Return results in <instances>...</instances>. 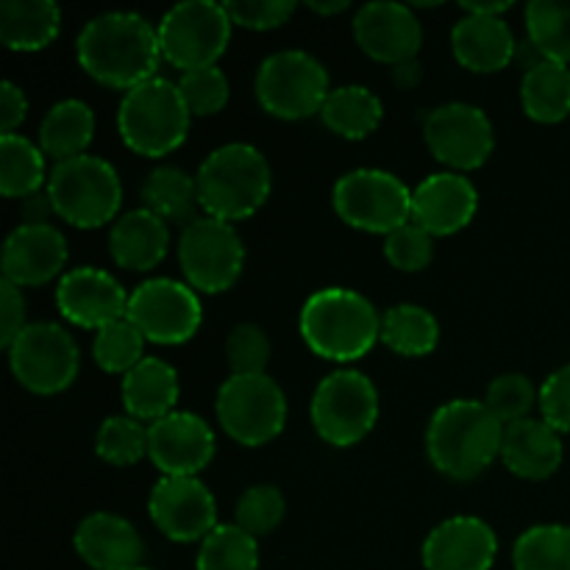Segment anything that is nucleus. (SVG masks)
<instances>
[{
	"instance_id": "28",
	"label": "nucleus",
	"mask_w": 570,
	"mask_h": 570,
	"mask_svg": "<svg viewBox=\"0 0 570 570\" xmlns=\"http://www.w3.org/2000/svg\"><path fill=\"white\" fill-rule=\"evenodd\" d=\"M61 31V9L50 0L0 3V42L17 53L45 50Z\"/></svg>"
},
{
	"instance_id": "31",
	"label": "nucleus",
	"mask_w": 570,
	"mask_h": 570,
	"mask_svg": "<svg viewBox=\"0 0 570 570\" xmlns=\"http://www.w3.org/2000/svg\"><path fill=\"white\" fill-rule=\"evenodd\" d=\"M521 104L529 120L554 126L570 115V67L560 61H540L523 72Z\"/></svg>"
},
{
	"instance_id": "26",
	"label": "nucleus",
	"mask_w": 570,
	"mask_h": 570,
	"mask_svg": "<svg viewBox=\"0 0 570 570\" xmlns=\"http://www.w3.org/2000/svg\"><path fill=\"white\" fill-rule=\"evenodd\" d=\"M170 250V228L159 215L142 209L126 212L111 223L109 254L117 267L134 273H148L161 265Z\"/></svg>"
},
{
	"instance_id": "24",
	"label": "nucleus",
	"mask_w": 570,
	"mask_h": 570,
	"mask_svg": "<svg viewBox=\"0 0 570 570\" xmlns=\"http://www.w3.org/2000/svg\"><path fill=\"white\" fill-rule=\"evenodd\" d=\"M562 456H566L562 434L551 429L543 417H523V421L504 426L501 462L515 476L543 482L560 471Z\"/></svg>"
},
{
	"instance_id": "41",
	"label": "nucleus",
	"mask_w": 570,
	"mask_h": 570,
	"mask_svg": "<svg viewBox=\"0 0 570 570\" xmlns=\"http://www.w3.org/2000/svg\"><path fill=\"white\" fill-rule=\"evenodd\" d=\"M538 401L540 390H534L532 379L523 376V373H504V376L493 379L488 387V395H484V404L490 406V412L504 426L523 421V417H532V410Z\"/></svg>"
},
{
	"instance_id": "51",
	"label": "nucleus",
	"mask_w": 570,
	"mask_h": 570,
	"mask_svg": "<svg viewBox=\"0 0 570 570\" xmlns=\"http://www.w3.org/2000/svg\"><path fill=\"white\" fill-rule=\"evenodd\" d=\"M306 9L315 11V14L328 17V14H340V11H345L348 9V3H345V0H326V3H323V0H309Z\"/></svg>"
},
{
	"instance_id": "44",
	"label": "nucleus",
	"mask_w": 570,
	"mask_h": 570,
	"mask_svg": "<svg viewBox=\"0 0 570 570\" xmlns=\"http://www.w3.org/2000/svg\"><path fill=\"white\" fill-rule=\"evenodd\" d=\"M384 256L395 271L421 273L434 259V237L417 223H406L384 237Z\"/></svg>"
},
{
	"instance_id": "1",
	"label": "nucleus",
	"mask_w": 570,
	"mask_h": 570,
	"mask_svg": "<svg viewBox=\"0 0 570 570\" xmlns=\"http://www.w3.org/2000/svg\"><path fill=\"white\" fill-rule=\"evenodd\" d=\"M76 56L89 78L111 89L131 92L156 78L161 65L159 31L134 11H109L81 28Z\"/></svg>"
},
{
	"instance_id": "23",
	"label": "nucleus",
	"mask_w": 570,
	"mask_h": 570,
	"mask_svg": "<svg viewBox=\"0 0 570 570\" xmlns=\"http://www.w3.org/2000/svg\"><path fill=\"white\" fill-rule=\"evenodd\" d=\"M76 554L92 570H128L142 562L145 543L137 527L115 512H92L72 534Z\"/></svg>"
},
{
	"instance_id": "18",
	"label": "nucleus",
	"mask_w": 570,
	"mask_h": 570,
	"mask_svg": "<svg viewBox=\"0 0 570 570\" xmlns=\"http://www.w3.org/2000/svg\"><path fill=\"white\" fill-rule=\"evenodd\" d=\"M131 293L122 289L111 273L100 267H76L59 278L56 287V306L61 317L78 328H100L122 321L128 312Z\"/></svg>"
},
{
	"instance_id": "48",
	"label": "nucleus",
	"mask_w": 570,
	"mask_h": 570,
	"mask_svg": "<svg viewBox=\"0 0 570 570\" xmlns=\"http://www.w3.org/2000/svg\"><path fill=\"white\" fill-rule=\"evenodd\" d=\"M28 115V98L14 81H3L0 87V128L6 134H14V128L26 120Z\"/></svg>"
},
{
	"instance_id": "12",
	"label": "nucleus",
	"mask_w": 570,
	"mask_h": 570,
	"mask_svg": "<svg viewBox=\"0 0 570 570\" xmlns=\"http://www.w3.org/2000/svg\"><path fill=\"white\" fill-rule=\"evenodd\" d=\"M217 421L234 443L259 449L276 440L287 423L284 390L267 373L262 376H228L215 399Z\"/></svg>"
},
{
	"instance_id": "7",
	"label": "nucleus",
	"mask_w": 570,
	"mask_h": 570,
	"mask_svg": "<svg viewBox=\"0 0 570 570\" xmlns=\"http://www.w3.org/2000/svg\"><path fill=\"white\" fill-rule=\"evenodd\" d=\"M312 426L323 443L351 449L362 443L379 423V390L365 373L334 371L315 387L309 404Z\"/></svg>"
},
{
	"instance_id": "46",
	"label": "nucleus",
	"mask_w": 570,
	"mask_h": 570,
	"mask_svg": "<svg viewBox=\"0 0 570 570\" xmlns=\"http://www.w3.org/2000/svg\"><path fill=\"white\" fill-rule=\"evenodd\" d=\"M540 417L560 434H570V365L551 373L540 387Z\"/></svg>"
},
{
	"instance_id": "22",
	"label": "nucleus",
	"mask_w": 570,
	"mask_h": 570,
	"mask_svg": "<svg viewBox=\"0 0 570 570\" xmlns=\"http://www.w3.org/2000/svg\"><path fill=\"white\" fill-rule=\"evenodd\" d=\"M67 239L50 223H20L3 243V278L14 287H42L61 276L67 265Z\"/></svg>"
},
{
	"instance_id": "45",
	"label": "nucleus",
	"mask_w": 570,
	"mask_h": 570,
	"mask_svg": "<svg viewBox=\"0 0 570 570\" xmlns=\"http://www.w3.org/2000/svg\"><path fill=\"white\" fill-rule=\"evenodd\" d=\"M226 11L234 26L250 28V31H271V28L284 26L293 17L295 3H287V0H234V3H226Z\"/></svg>"
},
{
	"instance_id": "38",
	"label": "nucleus",
	"mask_w": 570,
	"mask_h": 570,
	"mask_svg": "<svg viewBox=\"0 0 570 570\" xmlns=\"http://www.w3.org/2000/svg\"><path fill=\"white\" fill-rule=\"evenodd\" d=\"M95 451L106 465H137L148 456V426L131 415L106 417L95 434Z\"/></svg>"
},
{
	"instance_id": "33",
	"label": "nucleus",
	"mask_w": 570,
	"mask_h": 570,
	"mask_svg": "<svg viewBox=\"0 0 570 570\" xmlns=\"http://www.w3.org/2000/svg\"><path fill=\"white\" fill-rule=\"evenodd\" d=\"M382 343L399 356H429L440 343V323L417 304L390 306L382 315Z\"/></svg>"
},
{
	"instance_id": "30",
	"label": "nucleus",
	"mask_w": 570,
	"mask_h": 570,
	"mask_svg": "<svg viewBox=\"0 0 570 570\" xmlns=\"http://www.w3.org/2000/svg\"><path fill=\"white\" fill-rule=\"evenodd\" d=\"M384 106L376 92L360 83H345L328 92L321 109L323 126L343 139H365L379 128Z\"/></svg>"
},
{
	"instance_id": "37",
	"label": "nucleus",
	"mask_w": 570,
	"mask_h": 570,
	"mask_svg": "<svg viewBox=\"0 0 570 570\" xmlns=\"http://www.w3.org/2000/svg\"><path fill=\"white\" fill-rule=\"evenodd\" d=\"M195 570H259V543L237 523H220L200 543Z\"/></svg>"
},
{
	"instance_id": "21",
	"label": "nucleus",
	"mask_w": 570,
	"mask_h": 570,
	"mask_svg": "<svg viewBox=\"0 0 570 570\" xmlns=\"http://www.w3.org/2000/svg\"><path fill=\"white\" fill-rule=\"evenodd\" d=\"M421 554L426 570H490L499 557V538L482 518L454 515L429 532Z\"/></svg>"
},
{
	"instance_id": "40",
	"label": "nucleus",
	"mask_w": 570,
	"mask_h": 570,
	"mask_svg": "<svg viewBox=\"0 0 570 570\" xmlns=\"http://www.w3.org/2000/svg\"><path fill=\"white\" fill-rule=\"evenodd\" d=\"M284 512H287V501L276 484H254L239 495L234 507V523L254 538H265L276 532L278 523L284 521Z\"/></svg>"
},
{
	"instance_id": "27",
	"label": "nucleus",
	"mask_w": 570,
	"mask_h": 570,
	"mask_svg": "<svg viewBox=\"0 0 570 570\" xmlns=\"http://www.w3.org/2000/svg\"><path fill=\"white\" fill-rule=\"evenodd\" d=\"M120 393L126 415L142 423H156L176 412L181 384H178V373L170 362L159 360V356H145L131 373L122 376Z\"/></svg>"
},
{
	"instance_id": "9",
	"label": "nucleus",
	"mask_w": 570,
	"mask_h": 570,
	"mask_svg": "<svg viewBox=\"0 0 570 570\" xmlns=\"http://www.w3.org/2000/svg\"><path fill=\"white\" fill-rule=\"evenodd\" d=\"M232 17L226 3L215 0H187L161 17L159 48L161 59L170 61L181 72L217 67V59L226 53L232 39Z\"/></svg>"
},
{
	"instance_id": "25",
	"label": "nucleus",
	"mask_w": 570,
	"mask_h": 570,
	"mask_svg": "<svg viewBox=\"0 0 570 570\" xmlns=\"http://www.w3.org/2000/svg\"><path fill=\"white\" fill-rule=\"evenodd\" d=\"M451 50L471 72H501L518 56V42L504 17L465 14L451 31Z\"/></svg>"
},
{
	"instance_id": "11",
	"label": "nucleus",
	"mask_w": 570,
	"mask_h": 570,
	"mask_svg": "<svg viewBox=\"0 0 570 570\" xmlns=\"http://www.w3.org/2000/svg\"><path fill=\"white\" fill-rule=\"evenodd\" d=\"M328 92V72L304 50H278L256 72V100L278 120H306L321 115Z\"/></svg>"
},
{
	"instance_id": "2",
	"label": "nucleus",
	"mask_w": 570,
	"mask_h": 570,
	"mask_svg": "<svg viewBox=\"0 0 570 570\" xmlns=\"http://www.w3.org/2000/svg\"><path fill=\"white\" fill-rule=\"evenodd\" d=\"M501 440L504 423L484 401L454 399L440 406L429 421L426 454L443 476L468 482L501 456Z\"/></svg>"
},
{
	"instance_id": "29",
	"label": "nucleus",
	"mask_w": 570,
	"mask_h": 570,
	"mask_svg": "<svg viewBox=\"0 0 570 570\" xmlns=\"http://www.w3.org/2000/svg\"><path fill=\"white\" fill-rule=\"evenodd\" d=\"M95 137V111L83 100L67 98L50 106L48 115L39 122L37 145L45 156L59 161L76 159L87 154Z\"/></svg>"
},
{
	"instance_id": "17",
	"label": "nucleus",
	"mask_w": 570,
	"mask_h": 570,
	"mask_svg": "<svg viewBox=\"0 0 570 570\" xmlns=\"http://www.w3.org/2000/svg\"><path fill=\"white\" fill-rule=\"evenodd\" d=\"M217 440L209 423L176 410L148 426V460L161 476H198L215 460Z\"/></svg>"
},
{
	"instance_id": "39",
	"label": "nucleus",
	"mask_w": 570,
	"mask_h": 570,
	"mask_svg": "<svg viewBox=\"0 0 570 570\" xmlns=\"http://www.w3.org/2000/svg\"><path fill=\"white\" fill-rule=\"evenodd\" d=\"M145 343L148 340L142 337V332L128 317H122V321L95 332V365L106 373H120V376H126V373H131L145 360Z\"/></svg>"
},
{
	"instance_id": "34",
	"label": "nucleus",
	"mask_w": 570,
	"mask_h": 570,
	"mask_svg": "<svg viewBox=\"0 0 570 570\" xmlns=\"http://www.w3.org/2000/svg\"><path fill=\"white\" fill-rule=\"evenodd\" d=\"M45 154L22 134L0 137V193L3 198L26 200L42 193Z\"/></svg>"
},
{
	"instance_id": "14",
	"label": "nucleus",
	"mask_w": 570,
	"mask_h": 570,
	"mask_svg": "<svg viewBox=\"0 0 570 570\" xmlns=\"http://www.w3.org/2000/svg\"><path fill=\"white\" fill-rule=\"evenodd\" d=\"M126 317L148 343L181 345L198 334L204 323V306L187 282L148 278L128 298Z\"/></svg>"
},
{
	"instance_id": "4",
	"label": "nucleus",
	"mask_w": 570,
	"mask_h": 570,
	"mask_svg": "<svg viewBox=\"0 0 570 570\" xmlns=\"http://www.w3.org/2000/svg\"><path fill=\"white\" fill-rule=\"evenodd\" d=\"M195 181L200 209L206 215L237 223L254 217L267 204L273 173L259 148L248 142H228L206 156Z\"/></svg>"
},
{
	"instance_id": "50",
	"label": "nucleus",
	"mask_w": 570,
	"mask_h": 570,
	"mask_svg": "<svg viewBox=\"0 0 570 570\" xmlns=\"http://www.w3.org/2000/svg\"><path fill=\"white\" fill-rule=\"evenodd\" d=\"M512 3H462L465 14H484V17H504V11H510Z\"/></svg>"
},
{
	"instance_id": "35",
	"label": "nucleus",
	"mask_w": 570,
	"mask_h": 570,
	"mask_svg": "<svg viewBox=\"0 0 570 570\" xmlns=\"http://www.w3.org/2000/svg\"><path fill=\"white\" fill-rule=\"evenodd\" d=\"M527 33L546 61L570 65V0H532L527 6Z\"/></svg>"
},
{
	"instance_id": "52",
	"label": "nucleus",
	"mask_w": 570,
	"mask_h": 570,
	"mask_svg": "<svg viewBox=\"0 0 570 570\" xmlns=\"http://www.w3.org/2000/svg\"><path fill=\"white\" fill-rule=\"evenodd\" d=\"M128 570H150V568H142V566H137V568H128Z\"/></svg>"
},
{
	"instance_id": "43",
	"label": "nucleus",
	"mask_w": 570,
	"mask_h": 570,
	"mask_svg": "<svg viewBox=\"0 0 570 570\" xmlns=\"http://www.w3.org/2000/svg\"><path fill=\"white\" fill-rule=\"evenodd\" d=\"M226 362L232 376H262L271 362V340L256 323H237L226 337Z\"/></svg>"
},
{
	"instance_id": "36",
	"label": "nucleus",
	"mask_w": 570,
	"mask_h": 570,
	"mask_svg": "<svg viewBox=\"0 0 570 570\" xmlns=\"http://www.w3.org/2000/svg\"><path fill=\"white\" fill-rule=\"evenodd\" d=\"M515 570H570V527L540 523L527 529L512 549Z\"/></svg>"
},
{
	"instance_id": "10",
	"label": "nucleus",
	"mask_w": 570,
	"mask_h": 570,
	"mask_svg": "<svg viewBox=\"0 0 570 570\" xmlns=\"http://www.w3.org/2000/svg\"><path fill=\"white\" fill-rule=\"evenodd\" d=\"M178 265L195 293H228L245 271V245L237 228L217 217H195L178 237Z\"/></svg>"
},
{
	"instance_id": "47",
	"label": "nucleus",
	"mask_w": 570,
	"mask_h": 570,
	"mask_svg": "<svg viewBox=\"0 0 570 570\" xmlns=\"http://www.w3.org/2000/svg\"><path fill=\"white\" fill-rule=\"evenodd\" d=\"M26 298L22 289L11 282H0V345L9 348L26 332Z\"/></svg>"
},
{
	"instance_id": "5",
	"label": "nucleus",
	"mask_w": 570,
	"mask_h": 570,
	"mask_svg": "<svg viewBox=\"0 0 570 570\" xmlns=\"http://www.w3.org/2000/svg\"><path fill=\"white\" fill-rule=\"evenodd\" d=\"M187 104L178 83L156 76L122 95L117 109V131L128 150L145 159H161L184 145L189 134Z\"/></svg>"
},
{
	"instance_id": "8",
	"label": "nucleus",
	"mask_w": 570,
	"mask_h": 570,
	"mask_svg": "<svg viewBox=\"0 0 570 570\" xmlns=\"http://www.w3.org/2000/svg\"><path fill=\"white\" fill-rule=\"evenodd\" d=\"M334 212L345 226L365 234H393L412 223V189L399 176L376 167L351 170L334 184Z\"/></svg>"
},
{
	"instance_id": "49",
	"label": "nucleus",
	"mask_w": 570,
	"mask_h": 570,
	"mask_svg": "<svg viewBox=\"0 0 570 570\" xmlns=\"http://www.w3.org/2000/svg\"><path fill=\"white\" fill-rule=\"evenodd\" d=\"M393 78L401 89H412V87H417V81L423 78V70H421V65H417V59H410V61H404V65L393 67Z\"/></svg>"
},
{
	"instance_id": "3",
	"label": "nucleus",
	"mask_w": 570,
	"mask_h": 570,
	"mask_svg": "<svg viewBox=\"0 0 570 570\" xmlns=\"http://www.w3.org/2000/svg\"><path fill=\"white\" fill-rule=\"evenodd\" d=\"M306 348L328 362H356L382 340V317L362 293L348 287L317 289L298 315Z\"/></svg>"
},
{
	"instance_id": "19",
	"label": "nucleus",
	"mask_w": 570,
	"mask_h": 570,
	"mask_svg": "<svg viewBox=\"0 0 570 570\" xmlns=\"http://www.w3.org/2000/svg\"><path fill=\"white\" fill-rule=\"evenodd\" d=\"M354 37L373 61L399 67L417 59V50L423 45V26L410 6L379 0L356 11Z\"/></svg>"
},
{
	"instance_id": "6",
	"label": "nucleus",
	"mask_w": 570,
	"mask_h": 570,
	"mask_svg": "<svg viewBox=\"0 0 570 570\" xmlns=\"http://www.w3.org/2000/svg\"><path fill=\"white\" fill-rule=\"evenodd\" d=\"M53 215L76 228H100L117 220L122 206V184L115 167L100 156H76L59 161L48 176Z\"/></svg>"
},
{
	"instance_id": "20",
	"label": "nucleus",
	"mask_w": 570,
	"mask_h": 570,
	"mask_svg": "<svg viewBox=\"0 0 570 570\" xmlns=\"http://www.w3.org/2000/svg\"><path fill=\"white\" fill-rule=\"evenodd\" d=\"M479 193L462 173H432L412 189V223L426 228L432 237H451L473 223Z\"/></svg>"
},
{
	"instance_id": "16",
	"label": "nucleus",
	"mask_w": 570,
	"mask_h": 570,
	"mask_svg": "<svg viewBox=\"0 0 570 570\" xmlns=\"http://www.w3.org/2000/svg\"><path fill=\"white\" fill-rule=\"evenodd\" d=\"M148 515L173 543H204L220 527L215 495L198 476H161L148 495Z\"/></svg>"
},
{
	"instance_id": "13",
	"label": "nucleus",
	"mask_w": 570,
	"mask_h": 570,
	"mask_svg": "<svg viewBox=\"0 0 570 570\" xmlns=\"http://www.w3.org/2000/svg\"><path fill=\"white\" fill-rule=\"evenodd\" d=\"M6 351L17 382L37 395L65 393L81 367L76 340L59 323H28Z\"/></svg>"
},
{
	"instance_id": "42",
	"label": "nucleus",
	"mask_w": 570,
	"mask_h": 570,
	"mask_svg": "<svg viewBox=\"0 0 570 570\" xmlns=\"http://www.w3.org/2000/svg\"><path fill=\"white\" fill-rule=\"evenodd\" d=\"M178 89L193 117H212L226 109L228 104V78L220 67H204V70L181 72Z\"/></svg>"
},
{
	"instance_id": "15",
	"label": "nucleus",
	"mask_w": 570,
	"mask_h": 570,
	"mask_svg": "<svg viewBox=\"0 0 570 570\" xmlns=\"http://www.w3.org/2000/svg\"><path fill=\"white\" fill-rule=\"evenodd\" d=\"M423 139L434 159L454 173L479 170L495 150L493 122L473 104H443L429 111Z\"/></svg>"
},
{
	"instance_id": "32",
	"label": "nucleus",
	"mask_w": 570,
	"mask_h": 570,
	"mask_svg": "<svg viewBox=\"0 0 570 570\" xmlns=\"http://www.w3.org/2000/svg\"><path fill=\"white\" fill-rule=\"evenodd\" d=\"M142 204L165 223L187 226L195 220V209L200 206L198 181L178 167H156L142 184Z\"/></svg>"
}]
</instances>
